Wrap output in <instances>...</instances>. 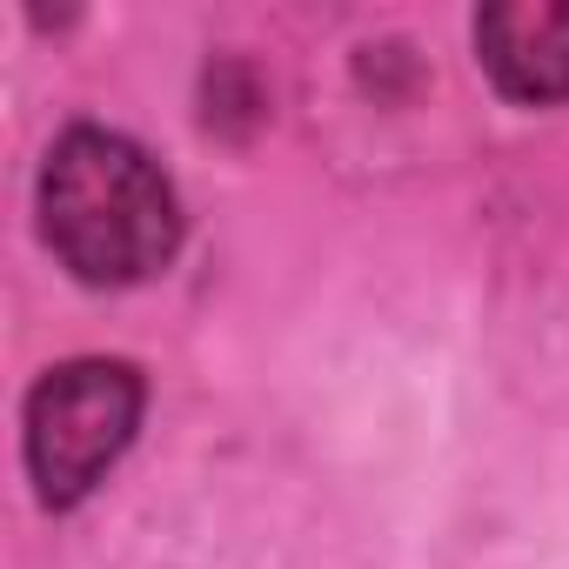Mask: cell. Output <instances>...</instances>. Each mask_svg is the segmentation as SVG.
<instances>
[{"label": "cell", "mask_w": 569, "mask_h": 569, "mask_svg": "<svg viewBox=\"0 0 569 569\" xmlns=\"http://www.w3.org/2000/svg\"><path fill=\"white\" fill-rule=\"evenodd\" d=\"M41 241L88 289L154 281L181 248L174 181L114 128H68L41 161Z\"/></svg>", "instance_id": "obj_1"}, {"label": "cell", "mask_w": 569, "mask_h": 569, "mask_svg": "<svg viewBox=\"0 0 569 569\" xmlns=\"http://www.w3.org/2000/svg\"><path fill=\"white\" fill-rule=\"evenodd\" d=\"M141 409H148V382L134 362L81 356V362L48 369L28 396V436H21L34 496L48 509L88 502L108 482V469L128 456Z\"/></svg>", "instance_id": "obj_2"}, {"label": "cell", "mask_w": 569, "mask_h": 569, "mask_svg": "<svg viewBox=\"0 0 569 569\" xmlns=\"http://www.w3.org/2000/svg\"><path fill=\"white\" fill-rule=\"evenodd\" d=\"M476 61L516 108L569 101V0H496V8H482Z\"/></svg>", "instance_id": "obj_3"}]
</instances>
